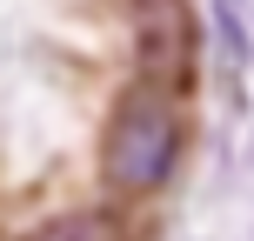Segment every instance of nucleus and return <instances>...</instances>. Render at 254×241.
I'll use <instances>...</instances> for the list:
<instances>
[{"label":"nucleus","mask_w":254,"mask_h":241,"mask_svg":"<svg viewBox=\"0 0 254 241\" xmlns=\"http://www.w3.org/2000/svg\"><path fill=\"white\" fill-rule=\"evenodd\" d=\"M181 107L174 94H154V87H127L114 107H107V134H101V181L114 194H161L181 167Z\"/></svg>","instance_id":"f257e3e1"},{"label":"nucleus","mask_w":254,"mask_h":241,"mask_svg":"<svg viewBox=\"0 0 254 241\" xmlns=\"http://www.w3.org/2000/svg\"><path fill=\"white\" fill-rule=\"evenodd\" d=\"M194 47H201V27H194V7H188V0H134L140 87L181 94L194 80Z\"/></svg>","instance_id":"f03ea898"},{"label":"nucleus","mask_w":254,"mask_h":241,"mask_svg":"<svg viewBox=\"0 0 254 241\" xmlns=\"http://www.w3.org/2000/svg\"><path fill=\"white\" fill-rule=\"evenodd\" d=\"M34 241H134V228H127L121 215H107V208H80V215L47 221Z\"/></svg>","instance_id":"7ed1b4c3"}]
</instances>
